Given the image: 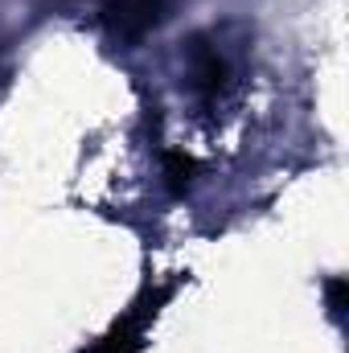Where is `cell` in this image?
Listing matches in <instances>:
<instances>
[{
	"instance_id": "cell-4",
	"label": "cell",
	"mask_w": 349,
	"mask_h": 353,
	"mask_svg": "<svg viewBox=\"0 0 349 353\" xmlns=\"http://www.w3.org/2000/svg\"><path fill=\"white\" fill-rule=\"evenodd\" d=\"M165 181H169V189H173L177 197L193 185V161L185 157V152H173V148H165Z\"/></svg>"
},
{
	"instance_id": "cell-1",
	"label": "cell",
	"mask_w": 349,
	"mask_h": 353,
	"mask_svg": "<svg viewBox=\"0 0 349 353\" xmlns=\"http://www.w3.org/2000/svg\"><path fill=\"white\" fill-rule=\"evenodd\" d=\"M185 70H189V87L201 103H218L235 79V54L222 46L218 33H197L185 46Z\"/></svg>"
},
{
	"instance_id": "cell-2",
	"label": "cell",
	"mask_w": 349,
	"mask_h": 353,
	"mask_svg": "<svg viewBox=\"0 0 349 353\" xmlns=\"http://www.w3.org/2000/svg\"><path fill=\"white\" fill-rule=\"evenodd\" d=\"M165 17H169V0H107L103 4V25L119 41L148 37Z\"/></svg>"
},
{
	"instance_id": "cell-3",
	"label": "cell",
	"mask_w": 349,
	"mask_h": 353,
	"mask_svg": "<svg viewBox=\"0 0 349 353\" xmlns=\"http://www.w3.org/2000/svg\"><path fill=\"white\" fill-rule=\"evenodd\" d=\"M165 296H169V292L144 296L132 312H123V316L107 329V337H99V341L87 345L83 353H140V350H144V333H148V325H152L157 308L165 304Z\"/></svg>"
},
{
	"instance_id": "cell-5",
	"label": "cell",
	"mask_w": 349,
	"mask_h": 353,
	"mask_svg": "<svg viewBox=\"0 0 349 353\" xmlns=\"http://www.w3.org/2000/svg\"><path fill=\"white\" fill-rule=\"evenodd\" d=\"M329 308H333V316L346 312V279H329Z\"/></svg>"
}]
</instances>
